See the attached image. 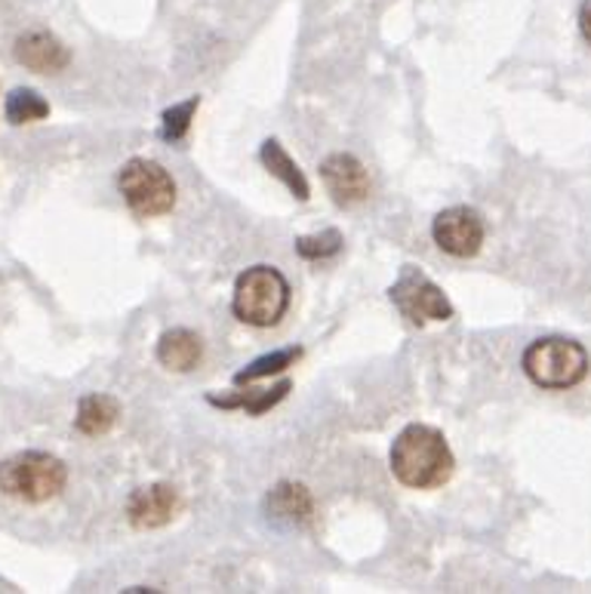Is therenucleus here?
Listing matches in <instances>:
<instances>
[{
	"label": "nucleus",
	"mask_w": 591,
	"mask_h": 594,
	"mask_svg": "<svg viewBox=\"0 0 591 594\" xmlns=\"http://www.w3.org/2000/svg\"><path fill=\"white\" fill-rule=\"evenodd\" d=\"M394 477L413 489H432L447 484L456 468L444 435L432 425H407L392 444Z\"/></svg>",
	"instance_id": "1"
},
{
	"label": "nucleus",
	"mask_w": 591,
	"mask_h": 594,
	"mask_svg": "<svg viewBox=\"0 0 591 594\" xmlns=\"http://www.w3.org/2000/svg\"><path fill=\"white\" fill-rule=\"evenodd\" d=\"M289 305L287 278L272 265H253L235 280L232 311L250 327H275Z\"/></svg>",
	"instance_id": "2"
},
{
	"label": "nucleus",
	"mask_w": 591,
	"mask_h": 594,
	"mask_svg": "<svg viewBox=\"0 0 591 594\" xmlns=\"http://www.w3.org/2000/svg\"><path fill=\"white\" fill-rule=\"evenodd\" d=\"M66 481L68 468L62 465V459H56L50 453H38V449L16 453L0 465V489L7 496L31 502V505L56 499L66 489Z\"/></svg>",
	"instance_id": "3"
},
{
	"label": "nucleus",
	"mask_w": 591,
	"mask_h": 594,
	"mask_svg": "<svg viewBox=\"0 0 591 594\" xmlns=\"http://www.w3.org/2000/svg\"><path fill=\"white\" fill-rule=\"evenodd\" d=\"M524 373L539 388H554V392L573 388L589 373V355L582 345L564 336L536 339L524 352Z\"/></svg>",
	"instance_id": "4"
},
{
	"label": "nucleus",
	"mask_w": 591,
	"mask_h": 594,
	"mask_svg": "<svg viewBox=\"0 0 591 594\" xmlns=\"http://www.w3.org/2000/svg\"><path fill=\"white\" fill-rule=\"evenodd\" d=\"M118 188L127 207H130L139 219H155L164 212L173 210L176 204V182L170 172L160 167L158 160L132 158L120 167Z\"/></svg>",
	"instance_id": "5"
},
{
	"label": "nucleus",
	"mask_w": 591,
	"mask_h": 594,
	"mask_svg": "<svg viewBox=\"0 0 591 594\" xmlns=\"http://www.w3.org/2000/svg\"><path fill=\"white\" fill-rule=\"evenodd\" d=\"M392 303L397 305V311L413 320V324H429V320H450L453 317V305L444 296V290L434 284L432 278H425L420 268L404 265L401 278L394 280V287L388 290Z\"/></svg>",
	"instance_id": "6"
},
{
	"label": "nucleus",
	"mask_w": 591,
	"mask_h": 594,
	"mask_svg": "<svg viewBox=\"0 0 591 594\" xmlns=\"http://www.w3.org/2000/svg\"><path fill=\"white\" fill-rule=\"evenodd\" d=\"M434 244L456 259H472L484 247V216L472 207H450L432 222Z\"/></svg>",
	"instance_id": "7"
},
{
	"label": "nucleus",
	"mask_w": 591,
	"mask_h": 594,
	"mask_svg": "<svg viewBox=\"0 0 591 594\" xmlns=\"http://www.w3.org/2000/svg\"><path fill=\"white\" fill-rule=\"evenodd\" d=\"M179 512V493L170 484L139 487L127 502V517L136 529H158L170 524Z\"/></svg>",
	"instance_id": "8"
},
{
	"label": "nucleus",
	"mask_w": 591,
	"mask_h": 594,
	"mask_svg": "<svg viewBox=\"0 0 591 594\" xmlns=\"http://www.w3.org/2000/svg\"><path fill=\"white\" fill-rule=\"evenodd\" d=\"M321 176H324V186L333 195L336 204L342 207H352L370 195V176L364 170V164L352 155H329L321 164Z\"/></svg>",
	"instance_id": "9"
},
{
	"label": "nucleus",
	"mask_w": 591,
	"mask_h": 594,
	"mask_svg": "<svg viewBox=\"0 0 591 594\" xmlns=\"http://www.w3.org/2000/svg\"><path fill=\"white\" fill-rule=\"evenodd\" d=\"M13 53L22 66L31 68V71H40V75L62 71L68 66V59H71L66 47H62V40L50 34V31H28V34H22L16 40Z\"/></svg>",
	"instance_id": "10"
},
{
	"label": "nucleus",
	"mask_w": 591,
	"mask_h": 594,
	"mask_svg": "<svg viewBox=\"0 0 591 594\" xmlns=\"http://www.w3.org/2000/svg\"><path fill=\"white\" fill-rule=\"evenodd\" d=\"M265 508L268 515L280 521V524H312V512H315V502H312V493L303 487V484H277L268 499H265Z\"/></svg>",
	"instance_id": "11"
},
{
	"label": "nucleus",
	"mask_w": 591,
	"mask_h": 594,
	"mask_svg": "<svg viewBox=\"0 0 591 594\" xmlns=\"http://www.w3.org/2000/svg\"><path fill=\"white\" fill-rule=\"evenodd\" d=\"M204 355V343L200 336L191 330H167L158 343V360L173 373L195 370L197 360Z\"/></svg>",
	"instance_id": "12"
},
{
	"label": "nucleus",
	"mask_w": 591,
	"mask_h": 594,
	"mask_svg": "<svg viewBox=\"0 0 591 594\" xmlns=\"http://www.w3.org/2000/svg\"><path fill=\"white\" fill-rule=\"evenodd\" d=\"M259 158H263L265 170L272 172L275 179H280V182L293 191V198H299V200L312 198V186H308L305 172L299 170V164L289 158L287 148L280 146L277 139H265Z\"/></svg>",
	"instance_id": "13"
},
{
	"label": "nucleus",
	"mask_w": 591,
	"mask_h": 594,
	"mask_svg": "<svg viewBox=\"0 0 591 594\" xmlns=\"http://www.w3.org/2000/svg\"><path fill=\"white\" fill-rule=\"evenodd\" d=\"M120 407L118 400L111 395H83L80 397L78 416H75V425H78L80 435H108L115 423H118Z\"/></svg>",
	"instance_id": "14"
},
{
	"label": "nucleus",
	"mask_w": 591,
	"mask_h": 594,
	"mask_svg": "<svg viewBox=\"0 0 591 594\" xmlns=\"http://www.w3.org/2000/svg\"><path fill=\"white\" fill-rule=\"evenodd\" d=\"M289 392V379H284V383H277L272 392H253V388H247V392H235V395H210L207 400H210L213 407H223V409H247L250 416H263L265 409H272L275 404H280L284 397H287Z\"/></svg>",
	"instance_id": "15"
},
{
	"label": "nucleus",
	"mask_w": 591,
	"mask_h": 594,
	"mask_svg": "<svg viewBox=\"0 0 591 594\" xmlns=\"http://www.w3.org/2000/svg\"><path fill=\"white\" fill-rule=\"evenodd\" d=\"M299 357H303V348H284V352H272V355L256 357L244 370L235 373V385H250L256 383V379H265V376L284 373L287 367H293Z\"/></svg>",
	"instance_id": "16"
},
{
	"label": "nucleus",
	"mask_w": 591,
	"mask_h": 594,
	"mask_svg": "<svg viewBox=\"0 0 591 594\" xmlns=\"http://www.w3.org/2000/svg\"><path fill=\"white\" fill-rule=\"evenodd\" d=\"M3 115H7L10 123H31V120L47 118V115H50V106L40 99V93L19 87V90H13V93L7 96V102H3Z\"/></svg>",
	"instance_id": "17"
},
{
	"label": "nucleus",
	"mask_w": 591,
	"mask_h": 594,
	"mask_svg": "<svg viewBox=\"0 0 591 594\" xmlns=\"http://www.w3.org/2000/svg\"><path fill=\"white\" fill-rule=\"evenodd\" d=\"M197 106H200V96H191V99H185L179 106H173L164 111V127H160V132H164L167 142H179V139H185V132L191 127V118H195Z\"/></svg>",
	"instance_id": "18"
},
{
	"label": "nucleus",
	"mask_w": 591,
	"mask_h": 594,
	"mask_svg": "<svg viewBox=\"0 0 591 594\" xmlns=\"http://www.w3.org/2000/svg\"><path fill=\"white\" fill-rule=\"evenodd\" d=\"M342 250V235L336 228H327L321 235H308V238L296 240V253L303 259H329Z\"/></svg>",
	"instance_id": "19"
},
{
	"label": "nucleus",
	"mask_w": 591,
	"mask_h": 594,
	"mask_svg": "<svg viewBox=\"0 0 591 594\" xmlns=\"http://www.w3.org/2000/svg\"><path fill=\"white\" fill-rule=\"evenodd\" d=\"M579 31H582V38L591 43V0H585L582 10H579Z\"/></svg>",
	"instance_id": "20"
}]
</instances>
